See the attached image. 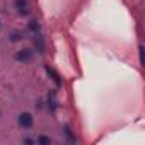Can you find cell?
Returning a JSON list of instances; mask_svg holds the SVG:
<instances>
[{"label": "cell", "mask_w": 145, "mask_h": 145, "mask_svg": "<svg viewBox=\"0 0 145 145\" xmlns=\"http://www.w3.org/2000/svg\"><path fill=\"white\" fill-rule=\"evenodd\" d=\"M31 56H33L31 50H19V51L16 53V60H17V61H22V63L29 61V60H31Z\"/></svg>", "instance_id": "7a4b0ae2"}, {"label": "cell", "mask_w": 145, "mask_h": 145, "mask_svg": "<svg viewBox=\"0 0 145 145\" xmlns=\"http://www.w3.org/2000/svg\"><path fill=\"white\" fill-rule=\"evenodd\" d=\"M46 72H48V74H50V75H51V79H53V80H55V84H56V86H58V87H60V86H61V80H60V75H58V74H56V72H55V70H53V68H50V67H46Z\"/></svg>", "instance_id": "5b68a950"}, {"label": "cell", "mask_w": 145, "mask_h": 145, "mask_svg": "<svg viewBox=\"0 0 145 145\" xmlns=\"http://www.w3.org/2000/svg\"><path fill=\"white\" fill-rule=\"evenodd\" d=\"M21 38H22V36H21V33H14V34H12V38H10V41H19Z\"/></svg>", "instance_id": "ba28073f"}, {"label": "cell", "mask_w": 145, "mask_h": 145, "mask_svg": "<svg viewBox=\"0 0 145 145\" xmlns=\"http://www.w3.org/2000/svg\"><path fill=\"white\" fill-rule=\"evenodd\" d=\"M29 31H31L33 34H36V33H39V31H41V29H39L38 21H31V22H29Z\"/></svg>", "instance_id": "8992f818"}, {"label": "cell", "mask_w": 145, "mask_h": 145, "mask_svg": "<svg viewBox=\"0 0 145 145\" xmlns=\"http://www.w3.org/2000/svg\"><path fill=\"white\" fill-rule=\"evenodd\" d=\"M36 142H38V143H43V145H48V143H51V138H50V137H43V135H41V137H38V138H36Z\"/></svg>", "instance_id": "52a82bcc"}, {"label": "cell", "mask_w": 145, "mask_h": 145, "mask_svg": "<svg viewBox=\"0 0 145 145\" xmlns=\"http://www.w3.org/2000/svg\"><path fill=\"white\" fill-rule=\"evenodd\" d=\"M34 36H36V38H34V44H36V50H38L39 53H43V51H44V44H43V36H41V31H39V33H36Z\"/></svg>", "instance_id": "3957f363"}, {"label": "cell", "mask_w": 145, "mask_h": 145, "mask_svg": "<svg viewBox=\"0 0 145 145\" xmlns=\"http://www.w3.org/2000/svg\"><path fill=\"white\" fill-rule=\"evenodd\" d=\"M19 125H21L22 128H31V126H33V116H31L29 113L19 114Z\"/></svg>", "instance_id": "6da1fadb"}, {"label": "cell", "mask_w": 145, "mask_h": 145, "mask_svg": "<svg viewBox=\"0 0 145 145\" xmlns=\"http://www.w3.org/2000/svg\"><path fill=\"white\" fill-rule=\"evenodd\" d=\"M16 9L19 14H27V0H16Z\"/></svg>", "instance_id": "277c9868"}]
</instances>
